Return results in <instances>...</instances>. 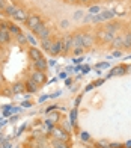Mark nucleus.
Returning a JSON list of instances; mask_svg holds the SVG:
<instances>
[{"label": "nucleus", "mask_w": 131, "mask_h": 148, "mask_svg": "<svg viewBox=\"0 0 131 148\" xmlns=\"http://www.w3.org/2000/svg\"><path fill=\"white\" fill-rule=\"evenodd\" d=\"M119 27H121V24H117V23H107V24H106V27H104V30H107L109 33L115 35V33L119 30Z\"/></svg>", "instance_id": "nucleus-13"}, {"label": "nucleus", "mask_w": 131, "mask_h": 148, "mask_svg": "<svg viewBox=\"0 0 131 148\" xmlns=\"http://www.w3.org/2000/svg\"><path fill=\"white\" fill-rule=\"evenodd\" d=\"M33 66H35V70L38 71H45L47 70V62H45V59H39V60H33Z\"/></svg>", "instance_id": "nucleus-12"}, {"label": "nucleus", "mask_w": 131, "mask_h": 148, "mask_svg": "<svg viewBox=\"0 0 131 148\" xmlns=\"http://www.w3.org/2000/svg\"><path fill=\"white\" fill-rule=\"evenodd\" d=\"M33 33H35V35H36L39 39H41V41H42V39H47V38H50L51 29H50V27H48V26L45 24V23H42V24H39L38 27L33 30Z\"/></svg>", "instance_id": "nucleus-1"}, {"label": "nucleus", "mask_w": 131, "mask_h": 148, "mask_svg": "<svg viewBox=\"0 0 131 148\" xmlns=\"http://www.w3.org/2000/svg\"><path fill=\"white\" fill-rule=\"evenodd\" d=\"M98 35V38H101L102 39V42H106V44H112V41H113V38L116 36V35H112V33H109L107 30H100L96 33Z\"/></svg>", "instance_id": "nucleus-7"}, {"label": "nucleus", "mask_w": 131, "mask_h": 148, "mask_svg": "<svg viewBox=\"0 0 131 148\" xmlns=\"http://www.w3.org/2000/svg\"><path fill=\"white\" fill-rule=\"evenodd\" d=\"M98 12H100V8H98V6H92V8H90V14L92 15L98 14Z\"/></svg>", "instance_id": "nucleus-26"}, {"label": "nucleus", "mask_w": 131, "mask_h": 148, "mask_svg": "<svg viewBox=\"0 0 131 148\" xmlns=\"http://www.w3.org/2000/svg\"><path fill=\"white\" fill-rule=\"evenodd\" d=\"M73 45L74 47H83V33H75V35H73Z\"/></svg>", "instance_id": "nucleus-14"}, {"label": "nucleus", "mask_w": 131, "mask_h": 148, "mask_svg": "<svg viewBox=\"0 0 131 148\" xmlns=\"http://www.w3.org/2000/svg\"><path fill=\"white\" fill-rule=\"evenodd\" d=\"M84 50V47H75L74 49V56H80Z\"/></svg>", "instance_id": "nucleus-25"}, {"label": "nucleus", "mask_w": 131, "mask_h": 148, "mask_svg": "<svg viewBox=\"0 0 131 148\" xmlns=\"http://www.w3.org/2000/svg\"><path fill=\"white\" fill-rule=\"evenodd\" d=\"M90 2H98V0H90Z\"/></svg>", "instance_id": "nucleus-33"}, {"label": "nucleus", "mask_w": 131, "mask_h": 148, "mask_svg": "<svg viewBox=\"0 0 131 148\" xmlns=\"http://www.w3.org/2000/svg\"><path fill=\"white\" fill-rule=\"evenodd\" d=\"M30 79L33 80V82H36L38 85H42L44 82H45V74H44V71H38V70H35L33 73H32V76H30Z\"/></svg>", "instance_id": "nucleus-6"}, {"label": "nucleus", "mask_w": 131, "mask_h": 148, "mask_svg": "<svg viewBox=\"0 0 131 148\" xmlns=\"http://www.w3.org/2000/svg\"><path fill=\"white\" fill-rule=\"evenodd\" d=\"M9 32L15 33V35H20V29L17 27V26H14V24H11V26H9Z\"/></svg>", "instance_id": "nucleus-24"}, {"label": "nucleus", "mask_w": 131, "mask_h": 148, "mask_svg": "<svg viewBox=\"0 0 131 148\" xmlns=\"http://www.w3.org/2000/svg\"><path fill=\"white\" fill-rule=\"evenodd\" d=\"M110 148H122V145H117V144H112Z\"/></svg>", "instance_id": "nucleus-28"}, {"label": "nucleus", "mask_w": 131, "mask_h": 148, "mask_svg": "<svg viewBox=\"0 0 131 148\" xmlns=\"http://www.w3.org/2000/svg\"><path fill=\"white\" fill-rule=\"evenodd\" d=\"M112 45L115 47V49H122L124 47V38L121 35H116L113 38V41H112Z\"/></svg>", "instance_id": "nucleus-18"}, {"label": "nucleus", "mask_w": 131, "mask_h": 148, "mask_svg": "<svg viewBox=\"0 0 131 148\" xmlns=\"http://www.w3.org/2000/svg\"><path fill=\"white\" fill-rule=\"evenodd\" d=\"M124 38V49H131V32H127L125 35H122Z\"/></svg>", "instance_id": "nucleus-20"}, {"label": "nucleus", "mask_w": 131, "mask_h": 148, "mask_svg": "<svg viewBox=\"0 0 131 148\" xmlns=\"http://www.w3.org/2000/svg\"><path fill=\"white\" fill-rule=\"evenodd\" d=\"M24 85H26V89H27L29 92H36V91H38V83L33 82L32 79H29Z\"/></svg>", "instance_id": "nucleus-15"}, {"label": "nucleus", "mask_w": 131, "mask_h": 148, "mask_svg": "<svg viewBox=\"0 0 131 148\" xmlns=\"http://www.w3.org/2000/svg\"><path fill=\"white\" fill-rule=\"evenodd\" d=\"M53 42H54V41H51L50 38H47V39H42V41H41V47H42V50H47V51H50V50H51V47H53Z\"/></svg>", "instance_id": "nucleus-19"}, {"label": "nucleus", "mask_w": 131, "mask_h": 148, "mask_svg": "<svg viewBox=\"0 0 131 148\" xmlns=\"http://www.w3.org/2000/svg\"><path fill=\"white\" fill-rule=\"evenodd\" d=\"M53 134H54V139H60V140H67V133H65L62 129H53Z\"/></svg>", "instance_id": "nucleus-16"}, {"label": "nucleus", "mask_w": 131, "mask_h": 148, "mask_svg": "<svg viewBox=\"0 0 131 148\" xmlns=\"http://www.w3.org/2000/svg\"><path fill=\"white\" fill-rule=\"evenodd\" d=\"M51 145H53V148H68L67 144H65V140H60V139H53Z\"/></svg>", "instance_id": "nucleus-21"}, {"label": "nucleus", "mask_w": 131, "mask_h": 148, "mask_svg": "<svg viewBox=\"0 0 131 148\" xmlns=\"http://www.w3.org/2000/svg\"><path fill=\"white\" fill-rule=\"evenodd\" d=\"M62 42H63V53H68L73 47V35H67L62 38Z\"/></svg>", "instance_id": "nucleus-10"}, {"label": "nucleus", "mask_w": 131, "mask_h": 148, "mask_svg": "<svg viewBox=\"0 0 131 148\" xmlns=\"http://www.w3.org/2000/svg\"><path fill=\"white\" fill-rule=\"evenodd\" d=\"M29 56L32 60H39V59H42V55H41V51H39L36 47H30V50H29Z\"/></svg>", "instance_id": "nucleus-11"}, {"label": "nucleus", "mask_w": 131, "mask_h": 148, "mask_svg": "<svg viewBox=\"0 0 131 148\" xmlns=\"http://www.w3.org/2000/svg\"><path fill=\"white\" fill-rule=\"evenodd\" d=\"M39 24H42V20H41V17L36 15V14H30L29 18L26 20V26H27V27H29L32 32H33Z\"/></svg>", "instance_id": "nucleus-4"}, {"label": "nucleus", "mask_w": 131, "mask_h": 148, "mask_svg": "<svg viewBox=\"0 0 131 148\" xmlns=\"http://www.w3.org/2000/svg\"><path fill=\"white\" fill-rule=\"evenodd\" d=\"M17 6H14V5H9V6H5V12H6V15H14L15 12H17Z\"/></svg>", "instance_id": "nucleus-22"}, {"label": "nucleus", "mask_w": 131, "mask_h": 148, "mask_svg": "<svg viewBox=\"0 0 131 148\" xmlns=\"http://www.w3.org/2000/svg\"><path fill=\"white\" fill-rule=\"evenodd\" d=\"M50 53L53 56H57L59 53H63V42H62V38L60 39H56V41L53 42V47H51Z\"/></svg>", "instance_id": "nucleus-5"}, {"label": "nucleus", "mask_w": 131, "mask_h": 148, "mask_svg": "<svg viewBox=\"0 0 131 148\" xmlns=\"http://www.w3.org/2000/svg\"><path fill=\"white\" fill-rule=\"evenodd\" d=\"M12 18L17 20V21H24V23H26V20L29 18V14H27V12H26L24 9H20V8H18L17 12H15L14 15H12Z\"/></svg>", "instance_id": "nucleus-8"}, {"label": "nucleus", "mask_w": 131, "mask_h": 148, "mask_svg": "<svg viewBox=\"0 0 131 148\" xmlns=\"http://www.w3.org/2000/svg\"><path fill=\"white\" fill-rule=\"evenodd\" d=\"M68 3H78V0H68Z\"/></svg>", "instance_id": "nucleus-31"}, {"label": "nucleus", "mask_w": 131, "mask_h": 148, "mask_svg": "<svg viewBox=\"0 0 131 148\" xmlns=\"http://www.w3.org/2000/svg\"><path fill=\"white\" fill-rule=\"evenodd\" d=\"M115 12L113 11H101L96 17H94V23H102V21H110L112 18H115Z\"/></svg>", "instance_id": "nucleus-3"}, {"label": "nucleus", "mask_w": 131, "mask_h": 148, "mask_svg": "<svg viewBox=\"0 0 131 148\" xmlns=\"http://www.w3.org/2000/svg\"><path fill=\"white\" fill-rule=\"evenodd\" d=\"M127 148H131V142H128V144H127Z\"/></svg>", "instance_id": "nucleus-32"}, {"label": "nucleus", "mask_w": 131, "mask_h": 148, "mask_svg": "<svg viewBox=\"0 0 131 148\" xmlns=\"http://www.w3.org/2000/svg\"><path fill=\"white\" fill-rule=\"evenodd\" d=\"M24 89H26V85H23V83H15L14 86H12V92H14V94L23 92Z\"/></svg>", "instance_id": "nucleus-23"}, {"label": "nucleus", "mask_w": 131, "mask_h": 148, "mask_svg": "<svg viewBox=\"0 0 131 148\" xmlns=\"http://www.w3.org/2000/svg\"><path fill=\"white\" fill-rule=\"evenodd\" d=\"M78 3L80 5H90L92 2H90V0H78Z\"/></svg>", "instance_id": "nucleus-27"}, {"label": "nucleus", "mask_w": 131, "mask_h": 148, "mask_svg": "<svg viewBox=\"0 0 131 148\" xmlns=\"http://www.w3.org/2000/svg\"><path fill=\"white\" fill-rule=\"evenodd\" d=\"M62 27H68V21L65 20V21H62Z\"/></svg>", "instance_id": "nucleus-29"}, {"label": "nucleus", "mask_w": 131, "mask_h": 148, "mask_svg": "<svg viewBox=\"0 0 131 148\" xmlns=\"http://www.w3.org/2000/svg\"><path fill=\"white\" fill-rule=\"evenodd\" d=\"M11 41L9 26L6 23H0V44H8Z\"/></svg>", "instance_id": "nucleus-2"}, {"label": "nucleus", "mask_w": 131, "mask_h": 148, "mask_svg": "<svg viewBox=\"0 0 131 148\" xmlns=\"http://www.w3.org/2000/svg\"><path fill=\"white\" fill-rule=\"evenodd\" d=\"M0 8L5 9V0H0Z\"/></svg>", "instance_id": "nucleus-30"}, {"label": "nucleus", "mask_w": 131, "mask_h": 148, "mask_svg": "<svg viewBox=\"0 0 131 148\" xmlns=\"http://www.w3.org/2000/svg\"><path fill=\"white\" fill-rule=\"evenodd\" d=\"M107 2H113V0H107Z\"/></svg>", "instance_id": "nucleus-35"}, {"label": "nucleus", "mask_w": 131, "mask_h": 148, "mask_svg": "<svg viewBox=\"0 0 131 148\" xmlns=\"http://www.w3.org/2000/svg\"><path fill=\"white\" fill-rule=\"evenodd\" d=\"M112 76H122V74H127V66L125 65H121V66H116V68L112 70Z\"/></svg>", "instance_id": "nucleus-17"}, {"label": "nucleus", "mask_w": 131, "mask_h": 148, "mask_svg": "<svg viewBox=\"0 0 131 148\" xmlns=\"http://www.w3.org/2000/svg\"><path fill=\"white\" fill-rule=\"evenodd\" d=\"M94 39L95 36L90 35V33H83V47L84 49H90L94 45Z\"/></svg>", "instance_id": "nucleus-9"}, {"label": "nucleus", "mask_w": 131, "mask_h": 148, "mask_svg": "<svg viewBox=\"0 0 131 148\" xmlns=\"http://www.w3.org/2000/svg\"><path fill=\"white\" fill-rule=\"evenodd\" d=\"M119 2H125V0H119Z\"/></svg>", "instance_id": "nucleus-34"}]
</instances>
